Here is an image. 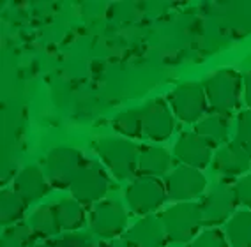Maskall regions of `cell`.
Returning <instances> with one entry per match:
<instances>
[{
	"mask_svg": "<svg viewBox=\"0 0 251 247\" xmlns=\"http://www.w3.org/2000/svg\"><path fill=\"white\" fill-rule=\"evenodd\" d=\"M90 233L103 240H115L127 228V212L117 200H103L92 205Z\"/></svg>",
	"mask_w": 251,
	"mask_h": 247,
	"instance_id": "cell-9",
	"label": "cell"
},
{
	"mask_svg": "<svg viewBox=\"0 0 251 247\" xmlns=\"http://www.w3.org/2000/svg\"><path fill=\"white\" fill-rule=\"evenodd\" d=\"M242 85H244V103L248 110H251V71L242 74Z\"/></svg>",
	"mask_w": 251,
	"mask_h": 247,
	"instance_id": "cell-28",
	"label": "cell"
},
{
	"mask_svg": "<svg viewBox=\"0 0 251 247\" xmlns=\"http://www.w3.org/2000/svg\"><path fill=\"white\" fill-rule=\"evenodd\" d=\"M165 187L168 200L177 203L193 202L202 196L207 187V179L200 170L188 166H177L165 179Z\"/></svg>",
	"mask_w": 251,
	"mask_h": 247,
	"instance_id": "cell-10",
	"label": "cell"
},
{
	"mask_svg": "<svg viewBox=\"0 0 251 247\" xmlns=\"http://www.w3.org/2000/svg\"><path fill=\"white\" fill-rule=\"evenodd\" d=\"M232 141L244 148L251 156V110L239 112L237 122H235V135H233Z\"/></svg>",
	"mask_w": 251,
	"mask_h": 247,
	"instance_id": "cell-24",
	"label": "cell"
},
{
	"mask_svg": "<svg viewBox=\"0 0 251 247\" xmlns=\"http://www.w3.org/2000/svg\"><path fill=\"white\" fill-rule=\"evenodd\" d=\"M174 157L180 162V166L195 168L202 171L209 164H212L214 159V147L207 143L202 136L197 133H182L179 139L175 141Z\"/></svg>",
	"mask_w": 251,
	"mask_h": 247,
	"instance_id": "cell-11",
	"label": "cell"
},
{
	"mask_svg": "<svg viewBox=\"0 0 251 247\" xmlns=\"http://www.w3.org/2000/svg\"><path fill=\"white\" fill-rule=\"evenodd\" d=\"M51 247H96V240L90 231H68L55 240H50Z\"/></svg>",
	"mask_w": 251,
	"mask_h": 247,
	"instance_id": "cell-25",
	"label": "cell"
},
{
	"mask_svg": "<svg viewBox=\"0 0 251 247\" xmlns=\"http://www.w3.org/2000/svg\"><path fill=\"white\" fill-rule=\"evenodd\" d=\"M195 133L198 136H202L207 143H211L214 148H220L223 145L230 143V118L218 115V113L207 115L198 124H195Z\"/></svg>",
	"mask_w": 251,
	"mask_h": 247,
	"instance_id": "cell-18",
	"label": "cell"
},
{
	"mask_svg": "<svg viewBox=\"0 0 251 247\" xmlns=\"http://www.w3.org/2000/svg\"><path fill=\"white\" fill-rule=\"evenodd\" d=\"M36 246V233L28 223L7 226L2 233L0 247H34Z\"/></svg>",
	"mask_w": 251,
	"mask_h": 247,
	"instance_id": "cell-23",
	"label": "cell"
},
{
	"mask_svg": "<svg viewBox=\"0 0 251 247\" xmlns=\"http://www.w3.org/2000/svg\"><path fill=\"white\" fill-rule=\"evenodd\" d=\"M251 168V156L233 141L223 145L214 152L212 170L225 177H244Z\"/></svg>",
	"mask_w": 251,
	"mask_h": 247,
	"instance_id": "cell-15",
	"label": "cell"
},
{
	"mask_svg": "<svg viewBox=\"0 0 251 247\" xmlns=\"http://www.w3.org/2000/svg\"><path fill=\"white\" fill-rule=\"evenodd\" d=\"M113 129L127 139L140 138L144 135V110L131 108L124 110L112 120Z\"/></svg>",
	"mask_w": 251,
	"mask_h": 247,
	"instance_id": "cell-22",
	"label": "cell"
},
{
	"mask_svg": "<svg viewBox=\"0 0 251 247\" xmlns=\"http://www.w3.org/2000/svg\"><path fill=\"white\" fill-rule=\"evenodd\" d=\"M172 168V156L159 145H142L138 156V173L142 177L161 179Z\"/></svg>",
	"mask_w": 251,
	"mask_h": 247,
	"instance_id": "cell-16",
	"label": "cell"
},
{
	"mask_svg": "<svg viewBox=\"0 0 251 247\" xmlns=\"http://www.w3.org/2000/svg\"><path fill=\"white\" fill-rule=\"evenodd\" d=\"M28 225L34 229L36 237L39 238H45V240L51 238V240H55L57 237H60L62 225H60V219H58L57 205L51 203V205H41V207H37L36 210L32 212Z\"/></svg>",
	"mask_w": 251,
	"mask_h": 247,
	"instance_id": "cell-17",
	"label": "cell"
},
{
	"mask_svg": "<svg viewBox=\"0 0 251 247\" xmlns=\"http://www.w3.org/2000/svg\"><path fill=\"white\" fill-rule=\"evenodd\" d=\"M225 235L232 247H251V208L235 212L226 223Z\"/></svg>",
	"mask_w": 251,
	"mask_h": 247,
	"instance_id": "cell-19",
	"label": "cell"
},
{
	"mask_svg": "<svg viewBox=\"0 0 251 247\" xmlns=\"http://www.w3.org/2000/svg\"><path fill=\"white\" fill-rule=\"evenodd\" d=\"M126 203L129 205V210L136 216L147 217L154 216L157 208L163 207V203L168 200L165 182L154 177L138 175L127 187H126Z\"/></svg>",
	"mask_w": 251,
	"mask_h": 247,
	"instance_id": "cell-4",
	"label": "cell"
},
{
	"mask_svg": "<svg viewBox=\"0 0 251 247\" xmlns=\"http://www.w3.org/2000/svg\"><path fill=\"white\" fill-rule=\"evenodd\" d=\"M57 205L58 212V219H60V225L62 229L68 233V231H80V228L85 225V208L78 200L75 198H62Z\"/></svg>",
	"mask_w": 251,
	"mask_h": 247,
	"instance_id": "cell-21",
	"label": "cell"
},
{
	"mask_svg": "<svg viewBox=\"0 0 251 247\" xmlns=\"http://www.w3.org/2000/svg\"><path fill=\"white\" fill-rule=\"evenodd\" d=\"M188 247H230L226 235L218 228H205L188 244Z\"/></svg>",
	"mask_w": 251,
	"mask_h": 247,
	"instance_id": "cell-26",
	"label": "cell"
},
{
	"mask_svg": "<svg viewBox=\"0 0 251 247\" xmlns=\"http://www.w3.org/2000/svg\"><path fill=\"white\" fill-rule=\"evenodd\" d=\"M94 150L117 180H129L138 173L140 147L129 139H98L94 143Z\"/></svg>",
	"mask_w": 251,
	"mask_h": 247,
	"instance_id": "cell-2",
	"label": "cell"
},
{
	"mask_svg": "<svg viewBox=\"0 0 251 247\" xmlns=\"http://www.w3.org/2000/svg\"><path fill=\"white\" fill-rule=\"evenodd\" d=\"M172 112L184 124H198L209 108L207 95L200 81H186L177 85L168 95Z\"/></svg>",
	"mask_w": 251,
	"mask_h": 247,
	"instance_id": "cell-5",
	"label": "cell"
},
{
	"mask_svg": "<svg viewBox=\"0 0 251 247\" xmlns=\"http://www.w3.org/2000/svg\"><path fill=\"white\" fill-rule=\"evenodd\" d=\"M202 85L211 112L226 118L232 117V113L241 104V94L244 89L242 74L230 67L218 69L202 81Z\"/></svg>",
	"mask_w": 251,
	"mask_h": 247,
	"instance_id": "cell-1",
	"label": "cell"
},
{
	"mask_svg": "<svg viewBox=\"0 0 251 247\" xmlns=\"http://www.w3.org/2000/svg\"><path fill=\"white\" fill-rule=\"evenodd\" d=\"M168 247H179V246H168Z\"/></svg>",
	"mask_w": 251,
	"mask_h": 247,
	"instance_id": "cell-31",
	"label": "cell"
},
{
	"mask_svg": "<svg viewBox=\"0 0 251 247\" xmlns=\"http://www.w3.org/2000/svg\"><path fill=\"white\" fill-rule=\"evenodd\" d=\"M85 161L87 159H83L81 152L76 148H51L45 159V175L50 185L55 189H71Z\"/></svg>",
	"mask_w": 251,
	"mask_h": 247,
	"instance_id": "cell-6",
	"label": "cell"
},
{
	"mask_svg": "<svg viewBox=\"0 0 251 247\" xmlns=\"http://www.w3.org/2000/svg\"><path fill=\"white\" fill-rule=\"evenodd\" d=\"M108 191H110V179L106 175V170L98 161L87 159L71 185L73 198L87 207L103 202Z\"/></svg>",
	"mask_w": 251,
	"mask_h": 247,
	"instance_id": "cell-8",
	"label": "cell"
},
{
	"mask_svg": "<svg viewBox=\"0 0 251 247\" xmlns=\"http://www.w3.org/2000/svg\"><path fill=\"white\" fill-rule=\"evenodd\" d=\"M235 196H237L239 205L244 208H251V175H244L233 182Z\"/></svg>",
	"mask_w": 251,
	"mask_h": 247,
	"instance_id": "cell-27",
	"label": "cell"
},
{
	"mask_svg": "<svg viewBox=\"0 0 251 247\" xmlns=\"http://www.w3.org/2000/svg\"><path fill=\"white\" fill-rule=\"evenodd\" d=\"M104 247H129L124 238L122 240H110L108 244H104Z\"/></svg>",
	"mask_w": 251,
	"mask_h": 247,
	"instance_id": "cell-29",
	"label": "cell"
},
{
	"mask_svg": "<svg viewBox=\"0 0 251 247\" xmlns=\"http://www.w3.org/2000/svg\"><path fill=\"white\" fill-rule=\"evenodd\" d=\"M144 136L151 141H165L174 135L175 120L168 101L163 97L152 99L144 106Z\"/></svg>",
	"mask_w": 251,
	"mask_h": 247,
	"instance_id": "cell-12",
	"label": "cell"
},
{
	"mask_svg": "<svg viewBox=\"0 0 251 247\" xmlns=\"http://www.w3.org/2000/svg\"><path fill=\"white\" fill-rule=\"evenodd\" d=\"M34 247H51V244H50V242H46V244H36Z\"/></svg>",
	"mask_w": 251,
	"mask_h": 247,
	"instance_id": "cell-30",
	"label": "cell"
},
{
	"mask_svg": "<svg viewBox=\"0 0 251 247\" xmlns=\"http://www.w3.org/2000/svg\"><path fill=\"white\" fill-rule=\"evenodd\" d=\"M237 205L239 202L237 196H235L233 184H230L226 180L218 182L200 202L203 226L216 228V226L223 225V223H228L233 214H235Z\"/></svg>",
	"mask_w": 251,
	"mask_h": 247,
	"instance_id": "cell-7",
	"label": "cell"
},
{
	"mask_svg": "<svg viewBox=\"0 0 251 247\" xmlns=\"http://www.w3.org/2000/svg\"><path fill=\"white\" fill-rule=\"evenodd\" d=\"M124 240L129 247H166L168 237L159 216H147L126 231Z\"/></svg>",
	"mask_w": 251,
	"mask_h": 247,
	"instance_id": "cell-13",
	"label": "cell"
},
{
	"mask_svg": "<svg viewBox=\"0 0 251 247\" xmlns=\"http://www.w3.org/2000/svg\"><path fill=\"white\" fill-rule=\"evenodd\" d=\"M50 187L51 185L46 179L45 170H41L39 166H34V164L25 166L13 180V189L23 202L27 203V207L39 202L50 191Z\"/></svg>",
	"mask_w": 251,
	"mask_h": 247,
	"instance_id": "cell-14",
	"label": "cell"
},
{
	"mask_svg": "<svg viewBox=\"0 0 251 247\" xmlns=\"http://www.w3.org/2000/svg\"><path fill=\"white\" fill-rule=\"evenodd\" d=\"M27 210V203L16 194L13 187L4 189L0 194V223L2 226H13L22 223L23 216Z\"/></svg>",
	"mask_w": 251,
	"mask_h": 247,
	"instance_id": "cell-20",
	"label": "cell"
},
{
	"mask_svg": "<svg viewBox=\"0 0 251 247\" xmlns=\"http://www.w3.org/2000/svg\"><path fill=\"white\" fill-rule=\"evenodd\" d=\"M159 219L165 226L168 242L172 244H189L198 237L203 226L202 208L197 202L175 203L159 214Z\"/></svg>",
	"mask_w": 251,
	"mask_h": 247,
	"instance_id": "cell-3",
	"label": "cell"
}]
</instances>
